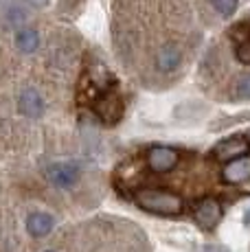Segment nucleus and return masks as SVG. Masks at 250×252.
<instances>
[{
  "label": "nucleus",
  "instance_id": "1",
  "mask_svg": "<svg viewBox=\"0 0 250 252\" xmlns=\"http://www.w3.org/2000/svg\"><path fill=\"white\" fill-rule=\"evenodd\" d=\"M134 202L154 215H180L185 211V200L178 193L165 189H138L134 191Z\"/></svg>",
  "mask_w": 250,
  "mask_h": 252
},
{
  "label": "nucleus",
  "instance_id": "2",
  "mask_svg": "<svg viewBox=\"0 0 250 252\" xmlns=\"http://www.w3.org/2000/svg\"><path fill=\"white\" fill-rule=\"evenodd\" d=\"M145 158H147V167L154 173H169L180 162V152L174 147H167V145H154Z\"/></svg>",
  "mask_w": 250,
  "mask_h": 252
},
{
  "label": "nucleus",
  "instance_id": "3",
  "mask_svg": "<svg viewBox=\"0 0 250 252\" xmlns=\"http://www.w3.org/2000/svg\"><path fill=\"white\" fill-rule=\"evenodd\" d=\"M222 215H224V208L218 197H202L198 204L193 206V220L204 230H213L222 221Z\"/></svg>",
  "mask_w": 250,
  "mask_h": 252
},
{
  "label": "nucleus",
  "instance_id": "4",
  "mask_svg": "<svg viewBox=\"0 0 250 252\" xmlns=\"http://www.w3.org/2000/svg\"><path fill=\"white\" fill-rule=\"evenodd\" d=\"M250 149V143L244 136H228L224 140H219L213 149H211V156L213 160L218 162H230V160H237V158L246 156Z\"/></svg>",
  "mask_w": 250,
  "mask_h": 252
},
{
  "label": "nucleus",
  "instance_id": "5",
  "mask_svg": "<svg viewBox=\"0 0 250 252\" xmlns=\"http://www.w3.org/2000/svg\"><path fill=\"white\" fill-rule=\"evenodd\" d=\"M46 178L53 187L57 189H70L79 180V164L77 162H53L46 169Z\"/></svg>",
  "mask_w": 250,
  "mask_h": 252
},
{
  "label": "nucleus",
  "instance_id": "6",
  "mask_svg": "<svg viewBox=\"0 0 250 252\" xmlns=\"http://www.w3.org/2000/svg\"><path fill=\"white\" fill-rule=\"evenodd\" d=\"M94 110H97L99 119H103V123H108V125L117 123V121L121 119V112H123V108H121V96H119L112 88L103 90V92L99 94Z\"/></svg>",
  "mask_w": 250,
  "mask_h": 252
},
{
  "label": "nucleus",
  "instance_id": "7",
  "mask_svg": "<svg viewBox=\"0 0 250 252\" xmlns=\"http://www.w3.org/2000/svg\"><path fill=\"white\" fill-rule=\"evenodd\" d=\"M182 64V51L180 46L169 42V44H162L156 53V68L162 72V75H169L174 72L178 66Z\"/></svg>",
  "mask_w": 250,
  "mask_h": 252
},
{
  "label": "nucleus",
  "instance_id": "8",
  "mask_svg": "<svg viewBox=\"0 0 250 252\" xmlns=\"http://www.w3.org/2000/svg\"><path fill=\"white\" fill-rule=\"evenodd\" d=\"M222 180L226 184H242L250 180V156H242L237 160H230L222 169Z\"/></svg>",
  "mask_w": 250,
  "mask_h": 252
},
{
  "label": "nucleus",
  "instance_id": "9",
  "mask_svg": "<svg viewBox=\"0 0 250 252\" xmlns=\"http://www.w3.org/2000/svg\"><path fill=\"white\" fill-rule=\"evenodd\" d=\"M18 110L25 116H29V119H40V116L44 114V101H42L40 92L35 88H25L20 92Z\"/></svg>",
  "mask_w": 250,
  "mask_h": 252
},
{
  "label": "nucleus",
  "instance_id": "10",
  "mask_svg": "<svg viewBox=\"0 0 250 252\" xmlns=\"http://www.w3.org/2000/svg\"><path fill=\"white\" fill-rule=\"evenodd\" d=\"M53 228H55V220H53V215H49V213H44V211H35L27 217V230H29V235L35 237V239L46 237Z\"/></svg>",
  "mask_w": 250,
  "mask_h": 252
},
{
  "label": "nucleus",
  "instance_id": "11",
  "mask_svg": "<svg viewBox=\"0 0 250 252\" xmlns=\"http://www.w3.org/2000/svg\"><path fill=\"white\" fill-rule=\"evenodd\" d=\"M16 46L20 53H33L40 46V35L35 29H20L16 33Z\"/></svg>",
  "mask_w": 250,
  "mask_h": 252
},
{
  "label": "nucleus",
  "instance_id": "12",
  "mask_svg": "<svg viewBox=\"0 0 250 252\" xmlns=\"http://www.w3.org/2000/svg\"><path fill=\"white\" fill-rule=\"evenodd\" d=\"M233 96L237 101H246L250 99V72H244L235 79L233 84Z\"/></svg>",
  "mask_w": 250,
  "mask_h": 252
},
{
  "label": "nucleus",
  "instance_id": "13",
  "mask_svg": "<svg viewBox=\"0 0 250 252\" xmlns=\"http://www.w3.org/2000/svg\"><path fill=\"white\" fill-rule=\"evenodd\" d=\"M211 4H213V9L222 18H230L235 11H237L239 0H211Z\"/></svg>",
  "mask_w": 250,
  "mask_h": 252
},
{
  "label": "nucleus",
  "instance_id": "14",
  "mask_svg": "<svg viewBox=\"0 0 250 252\" xmlns=\"http://www.w3.org/2000/svg\"><path fill=\"white\" fill-rule=\"evenodd\" d=\"M237 60L242 62V64H250V44H237Z\"/></svg>",
  "mask_w": 250,
  "mask_h": 252
},
{
  "label": "nucleus",
  "instance_id": "15",
  "mask_svg": "<svg viewBox=\"0 0 250 252\" xmlns=\"http://www.w3.org/2000/svg\"><path fill=\"white\" fill-rule=\"evenodd\" d=\"M200 252H226V250L222 248V246H204Z\"/></svg>",
  "mask_w": 250,
  "mask_h": 252
},
{
  "label": "nucleus",
  "instance_id": "16",
  "mask_svg": "<svg viewBox=\"0 0 250 252\" xmlns=\"http://www.w3.org/2000/svg\"><path fill=\"white\" fill-rule=\"evenodd\" d=\"M27 2H31L33 7H44V4L49 2V0H27Z\"/></svg>",
  "mask_w": 250,
  "mask_h": 252
},
{
  "label": "nucleus",
  "instance_id": "17",
  "mask_svg": "<svg viewBox=\"0 0 250 252\" xmlns=\"http://www.w3.org/2000/svg\"><path fill=\"white\" fill-rule=\"evenodd\" d=\"M244 224H246V226H250V208L246 211V215H244Z\"/></svg>",
  "mask_w": 250,
  "mask_h": 252
},
{
  "label": "nucleus",
  "instance_id": "18",
  "mask_svg": "<svg viewBox=\"0 0 250 252\" xmlns=\"http://www.w3.org/2000/svg\"><path fill=\"white\" fill-rule=\"evenodd\" d=\"M46 252H55V250H46Z\"/></svg>",
  "mask_w": 250,
  "mask_h": 252
}]
</instances>
